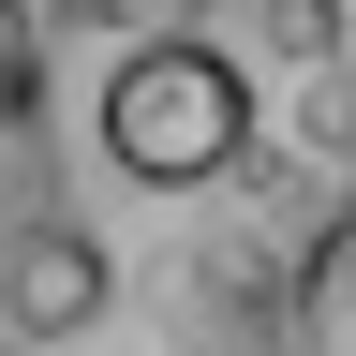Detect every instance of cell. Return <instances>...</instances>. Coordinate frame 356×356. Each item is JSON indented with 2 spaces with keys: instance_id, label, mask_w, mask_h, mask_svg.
Masks as SVG:
<instances>
[{
  "instance_id": "obj_2",
  "label": "cell",
  "mask_w": 356,
  "mask_h": 356,
  "mask_svg": "<svg viewBox=\"0 0 356 356\" xmlns=\"http://www.w3.org/2000/svg\"><path fill=\"white\" fill-rule=\"evenodd\" d=\"M104 282H119L104 238H89V222H60V208L0 238V327H15V341H74L89 312H104Z\"/></svg>"
},
{
  "instance_id": "obj_3",
  "label": "cell",
  "mask_w": 356,
  "mask_h": 356,
  "mask_svg": "<svg viewBox=\"0 0 356 356\" xmlns=\"http://www.w3.org/2000/svg\"><path fill=\"white\" fill-rule=\"evenodd\" d=\"M44 15H74V30H119V44H149V30H178V0H44Z\"/></svg>"
},
{
  "instance_id": "obj_1",
  "label": "cell",
  "mask_w": 356,
  "mask_h": 356,
  "mask_svg": "<svg viewBox=\"0 0 356 356\" xmlns=\"http://www.w3.org/2000/svg\"><path fill=\"white\" fill-rule=\"evenodd\" d=\"M104 163L134 178V193H208V178H238L252 163V60L238 44H208V30H149V44H119V74H104Z\"/></svg>"
},
{
  "instance_id": "obj_4",
  "label": "cell",
  "mask_w": 356,
  "mask_h": 356,
  "mask_svg": "<svg viewBox=\"0 0 356 356\" xmlns=\"http://www.w3.org/2000/svg\"><path fill=\"white\" fill-rule=\"evenodd\" d=\"M0 44H15V30H0Z\"/></svg>"
}]
</instances>
